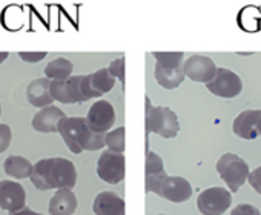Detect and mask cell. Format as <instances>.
Segmentation results:
<instances>
[{"instance_id": "cell-20", "label": "cell", "mask_w": 261, "mask_h": 215, "mask_svg": "<svg viewBox=\"0 0 261 215\" xmlns=\"http://www.w3.org/2000/svg\"><path fill=\"white\" fill-rule=\"evenodd\" d=\"M4 169L8 177L17 178V180L30 178V175L33 174V163L25 157L10 155L4 163Z\"/></svg>"}, {"instance_id": "cell-4", "label": "cell", "mask_w": 261, "mask_h": 215, "mask_svg": "<svg viewBox=\"0 0 261 215\" xmlns=\"http://www.w3.org/2000/svg\"><path fill=\"white\" fill-rule=\"evenodd\" d=\"M49 92L54 101L65 104L83 103L92 98L88 89L86 75H71L65 80H51Z\"/></svg>"}, {"instance_id": "cell-10", "label": "cell", "mask_w": 261, "mask_h": 215, "mask_svg": "<svg viewBox=\"0 0 261 215\" xmlns=\"http://www.w3.org/2000/svg\"><path fill=\"white\" fill-rule=\"evenodd\" d=\"M217 71V65L207 56H191L186 62H183L185 77L198 83H209Z\"/></svg>"}, {"instance_id": "cell-30", "label": "cell", "mask_w": 261, "mask_h": 215, "mask_svg": "<svg viewBox=\"0 0 261 215\" xmlns=\"http://www.w3.org/2000/svg\"><path fill=\"white\" fill-rule=\"evenodd\" d=\"M10 215H43V213H39L30 207H22L20 210H16V212H11Z\"/></svg>"}, {"instance_id": "cell-23", "label": "cell", "mask_w": 261, "mask_h": 215, "mask_svg": "<svg viewBox=\"0 0 261 215\" xmlns=\"http://www.w3.org/2000/svg\"><path fill=\"white\" fill-rule=\"evenodd\" d=\"M155 63L165 68H178L183 66V52H152Z\"/></svg>"}, {"instance_id": "cell-22", "label": "cell", "mask_w": 261, "mask_h": 215, "mask_svg": "<svg viewBox=\"0 0 261 215\" xmlns=\"http://www.w3.org/2000/svg\"><path fill=\"white\" fill-rule=\"evenodd\" d=\"M105 146H108V151L115 154H123L126 143H124V128L120 126L117 129H112L105 136Z\"/></svg>"}, {"instance_id": "cell-33", "label": "cell", "mask_w": 261, "mask_h": 215, "mask_svg": "<svg viewBox=\"0 0 261 215\" xmlns=\"http://www.w3.org/2000/svg\"><path fill=\"white\" fill-rule=\"evenodd\" d=\"M0 116H2V104H0Z\"/></svg>"}, {"instance_id": "cell-31", "label": "cell", "mask_w": 261, "mask_h": 215, "mask_svg": "<svg viewBox=\"0 0 261 215\" xmlns=\"http://www.w3.org/2000/svg\"><path fill=\"white\" fill-rule=\"evenodd\" d=\"M8 56H10V54H8V52H5V51H4V52H0V63H4V62L8 59Z\"/></svg>"}, {"instance_id": "cell-8", "label": "cell", "mask_w": 261, "mask_h": 215, "mask_svg": "<svg viewBox=\"0 0 261 215\" xmlns=\"http://www.w3.org/2000/svg\"><path fill=\"white\" fill-rule=\"evenodd\" d=\"M126 160L123 154L103 151L97 162V175L109 184H118L124 180Z\"/></svg>"}, {"instance_id": "cell-26", "label": "cell", "mask_w": 261, "mask_h": 215, "mask_svg": "<svg viewBox=\"0 0 261 215\" xmlns=\"http://www.w3.org/2000/svg\"><path fill=\"white\" fill-rule=\"evenodd\" d=\"M11 139H13L11 128L5 123H0V154L5 152L10 148Z\"/></svg>"}, {"instance_id": "cell-5", "label": "cell", "mask_w": 261, "mask_h": 215, "mask_svg": "<svg viewBox=\"0 0 261 215\" xmlns=\"http://www.w3.org/2000/svg\"><path fill=\"white\" fill-rule=\"evenodd\" d=\"M217 172L220 175V178L227 184L230 192H237L247 180L249 175V166L247 163L230 152H226L220 157V160L217 162Z\"/></svg>"}, {"instance_id": "cell-28", "label": "cell", "mask_w": 261, "mask_h": 215, "mask_svg": "<svg viewBox=\"0 0 261 215\" xmlns=\"http://www.w3.org/2000/svg\"><path fill=\"white\" fill-rule=\"evenodd\" d=\"M247 181L250 183V186L253 187V191H256L261 195V166H258L256 169H253L252 172H249Z\"/></svg>"}, {"instance_id": "cell-29", "label": "cell", "mask_w": 261, "mask_h": 215, "mask_svg": "<svg viewBox=\"0 0 261 215\" xmlns=\"http://www.w3.org/2000/svg\"><path fill=\"white\" fill-rule=\"evenodd\" d=\"M46 56H48V52H45V51H42V52H25V51L19 52V57H20L23 62H27V63H37V62H42Z\"/></svg>"}, {"instance_id": "cell-34", "label": "cell", "mask_w": 261, "mask_h": 215, "mask_svg": "<svg viewBox=\"0 0 261 215\" xmlns=\"http://www.w3.org/2000/svg\"><path fill=\"white\" fill-rule=\"evenodd\" d=\"M159 215H165V213H159Z\"/></svg>"}, {"instance_id": "cell-32", "label": "cell", "mask_w": 261, "mask_h": 215, "mask_svg": "<svg viewBox=\"0 0 261 215\" xmlns=\"http://www.w3.org/2000/svg\"><path fill=\"white\" fill-rule=\"evenodd\" d=\"M258 134L261 136V119L258 120Z\"/></svg>"}, {"instance_id": "cell-11", "label": "cell", "mask_w": 261, "mask_h": 215, "mask_svg": "<svg viewBox=\"0 0 261 215\" xmlns=\"http://www.w3.org/2000/svg\"><path fill=\"white\" fill-rule=\"evenodd\" d=\"M25 203H27V192L20 183L13 180L0 181V209L16 212L25 207Z\"/></svg>"}, {"instance_id": "cell-12", "label": "cell", "mask_w": 261, "mask_h": 215, "mask_svg": "<svg viewBox=\"0 0 261 215\" xmlns=\"http://www.w3.org/2000/svg\"><path fill=\"white\" fill-rule=\"evenodd\" d=\"M157 195L171 201V203H183V201L191 198L192 186L183 177H169L168 175L162 181Z\"/></svg>"}, {"instance_id": "cell-15", "label": "cell", "mask_w": 261, "mask_h": 215, "mask_svg": "<svg viewBox=\"0 0 261 215\" xmlns=\"http://www.w3.org/2000/svg\"><path fill=\"white\" fill-rule=\"evenodd\" d=\"M65 117H66V114L60 110V108L46 106V108H42V110L33 117V128L37 132L53 134V132H57L59 122Z\"/></svg>"}, {"instance_id": "cell-25", "label": "cell", "mask_w": 261, "mask_h": 215, "mask_svg": "<svg viewBox=\"0 0 261 215\" xmlns=\"http://www.w3.org/2000/svg\"><path fill=\"white\" fill-rule=\"evenodd\" d=\"M108 71H109V74H111L115 80H118V82L123 85V88H124V57H120V59L112 60V62L109 63V66H108Z\"/></svg>"}, {"instance_id": "cell-16", "label": "cell", "mask_w": 261, "mask_h": 215, "mask_svg": "<svg viewBox=\"0 0 261 215\" xmlns=\"http://www.w3.org/2000/svg\"><path fill=\"white\" fill-rule=\"evenodd\" d=\"M79 206L77 197L71 189H57L49 200V215H72Z\"/></svg>"}, {"instance_id": "cell-17", "label": "cell", "mask_w": 261, "mask_h": 215, "mask_svg": "<svg viewBox=\"0 0 261 215\" xmlns=\"http://www.w3.org/2000/svg\"><path fill=\"white\" fill-rule=\"evenodd\" d=\"M49 82L46 77L43 78H34L28 88H27V98L28 101L36 106V108H46V106H53L54 98L51 97L49 92Z\"/></svg>"}, {"instance_id": "cell-19", "label": "cell", "mask_w": 261, "mask_h": 215, "mask_svg": "<svg viewBox=\"0 0 261 215\" xmlns=\"http://www.w3.org/2000/svg\"><path fill=\"white\" fill-rule=\"evenodd\" d=\"M154 75L157 83L165 89H175L185 82V72L183 66L178 68H165L159 63H155Z\"/></svg>"}, {"instance_id": "cell-3", "label": "cell", "mask_w": 261, "mask_h": 215, "mask_svg": "<svg viewBox=\"0 0 261 215\" xmlns=\"http://www.w3.org/2000/svg\"><path fill=\"white\" fill-rule=\"evenodd\" d=\"M146 134H157L163 139H174L180 131V122L177 114L168 106H154L146 97Z\"/></svg>"}, {"instance_id": "cell-24", "label": "cell", "mask_w": 261, "mask_h": 215, "mask_svg": "<svg viewBox=\"0 0 261 215\" xmlns=\"http://www.w3.org/2000/svg\"><path fill=\"white\" fill-rule=\"evenodd\" d=\"M162 172H165L163 160L154 151H148L146 152V171H145V175H155V174H162Z\"/></svg>"}, {"instance_id": "cell-18", "label": "cell", "mask_w": 261, "mask_h": 215, "mask_svg": "<svg viewBox=\"0 0 261 215\" xmlns=\"http://www.w3.org/2000/svg\"><path fill=\"white\" fill-rule=\"evenodd\" d=\"M115 78L109 74L108 68H100L98 71L86 75V83L92 98H100L103 94L109 92L115 86Z\"/></svg>"}, {"instance_id": "cell-9", "label": "cell", "mask_w": 261, "mask_h": 215, "mask_svg": "<svg viewBox=\"0 0 261 215\" xmlns=\"http://www.w3.org/2000/svg\"><path fill=\"white\" fill-rule=\"evenodd\" d=\"M85 119L94 132L106 134L115 123V110L108 100H98L89 108Z\"/></svg>"}, {"instance_id": "cell-2", "label": "cell", "mask_w": 261, "mask_h": 215, "mask_svg": "<svg viewBox=\"0 0 261 215\" xmlns=\"http://www.w3.org/2000/svg\"><path fill=\"white\" fill-rule=\"evenodd\" d=\"M57 132L62 136L63 142L72 154H82L83 151H98L105 148L106 134L94 132L83 117L62 119L59 122Z\"/></svg>"}, {"instance_id": "cell-27", "label": "cell", "mask_w": 261, "mask_h": 215, "mask_svg": "<svg viewBox=\"0 0 261 215\" xmlns=\"http://www.w3.org/2000/svg\"><path fill=\"white\" fill-rule=\"evenodd\" d=\"M230 215H261V213L255 206L247 204V203H241V204H238V206H235L232 209Z\"/></svg>"}, {"instance_id": "cell-14", "label": "cell", "mask_w": 261, "mask_h": 215, "mask_svg": "<svg viewBox=\"0 0 261 215\" xmlns=\"http://www.w3.org/2000/svg\"><path fill=\"white\" fill-rule=\"evenodd\" d=\"M92 210L95 215H126V204L115 192L105 191L94 198Z\"/></svg>"}, {"instance_id": "cell-1", "label": "cell", "mask_w": 261, "mask_h": 215, "mask_svg": "<svg viewBox=\"0 0 261 215\" xmlns=\"http://www.w3.org/2000/svg\"><path fill=\"white\" fill-rule=\"evenodd\" d=\"M30 178L39 191L72 189L77 183V169L68 158H42L33 165V174Z\"/></svg>"}, {"instance_id": "cell-7", "label": "cell", "mask_w": 261, "mask_h": 215, "mask_svg": "<svg viewBox=\"0 0 261 215\" xmlns=\"http://www.w3.org/2000/svg\"><path fill=\"white\" fill-rule=\"evenodd\" d=\"M209 92L221 98H233L243 91V82L233 71L227 68H217L214 78L206 83Z\"/></svg>"}, {"instance_id": "cell-21", "label": "cell", "mask_w": 261, "mask_h": 215, "mask_svg": "<svg viewBox=\"0 0 261 215\" xmlns=\"http://www.w3.org/2000/svg\"><path fill=\"white\" fill-rule=\"evenodd\" d=\"M72 69H74V65L71 60L65 57H59V59L51 60L45 66V77L48 80H65L71 77Z\"/></svg>"}, {"instance_id": "cell-6", "label": "cell", "mask_w": 261, "mask_h": 215, "mask_svg": "<svg viewBox=\"0 0 261 215\" xmlns=\"http://www.w3.org/2000/svg\"><path fill=\"white\" fill-rule=\"evenodd\" d=\"M232 203L230 191L215 186L204 189L197 198V207L203 215H223Z\"/></svg>"}, {"instance_id": "cell-13", "label": "cell", "mask_w": 261, "mask_h": 215, "mask_svg": "<svg viewBox=\"0 0 261 215\" xmlns=\"http://www.w3.org/2000/svg\"><path fill=\"white\" fill-rule=\"evenodd\" d=\"M261 119V110H246L240 113L232 125L237 137L243 140H255L258 134V120Z\"/></svg>"}]
</instances>
